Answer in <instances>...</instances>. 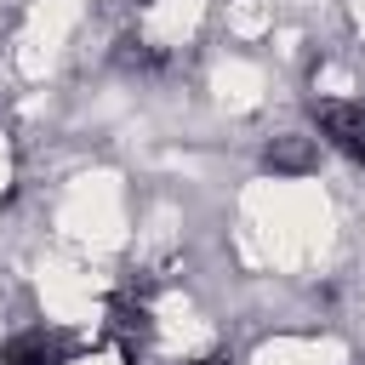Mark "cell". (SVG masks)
Wrapping results in <instances>:
<instances>
[{
    "label": "cell",
    "instance_id": "cell-1",
    "mask_svg": "<svg viewBox=\"0 0 365 365\" xmlns=\"http://www.w3.org/2000/svg\"><path fill=\"white\" fill-rule=\"evenodd\" d=\"M319 131L365 165V103H319Z\"/></svg>",
    "mask_w": 365,
    "mask_h": 365
},
{
    "label": "cell",
    "instance_id": "cell-3",
    "mask_svg": "<svg viewBox=\"0 0 365 365\" xmlns=\"http://www.w3.org/2000/svg\"><path fill=\"white\" fill-rule=\"evenodd\" d=\"M188 365H228V354H205V359H188Z\"/></svg>",
    "mask_w": 365,
    "mask_h": 365
},
{
    "label": "cell",
    "instance_id": "cell-2",
    "mask_svg": "<svg viewBox=\"0 0 365 365\" xmlns=\"http://www.w3.org/2000/svg\"><path fill=\"white\" fill-rule=\"evenodd\" d=\"M0 365H57V342L40 336V331H29V336H17V342L0 354Z\"/></svg>",
    "mask_w": 365,
    "mask_h": 365
}]
</instances>
